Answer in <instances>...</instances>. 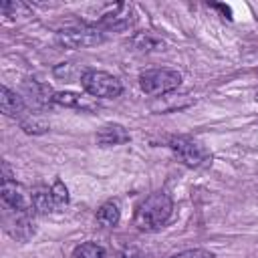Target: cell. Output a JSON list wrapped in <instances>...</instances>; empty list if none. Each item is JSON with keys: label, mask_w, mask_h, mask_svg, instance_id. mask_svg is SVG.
<instances>
[{"label": "cell", "mask_w": 258, "mask_h": 258, "mask_svg": "<svg viewBox=\"0 0 258 258\" xmlns=\"http://www.w3.org/2000/svg\"><path fill=\"white\" fill-rule=\"evenodd\" d=\"M171 212H173L171 198L165 191H155L137 206L133 222L141 232H157L167 224Z\"/></svg>", "instance_id": "obj_1"}, {"label": "cell", "mask_w": 258, "mask_h": 258, "mask_svg": "<svg viewBox=\"0 0 258 258\" xmlns=\"http://www.w3.org/2000/svg\"><path fill=\"white\" fill-rule=\"evenodd\" d=\"M169 149L177 157V161H181L187 167L200 169V167H206V165L212 163L210 149L204 143H200L198 139H194V137L175 135V137L169 139Z\"/></svg>", "instance_id": "obj_2"}, {"label": "cell", "mask_w": 258, "mask_h": 258, "mask_svg": "<svg viewBox=\"0 0 258 258\" xmlns=\"http://www.w3.org/2000/svg\"><path fill=\"white\" fill-rule=\"evenodd\" d=\"M105 30H101L97 24H77V26H67L56 32V44L69 50L77 48H89L97 46L105 40Z\"/></svg>", "instance_id": "obj_3"}, {"label": "cell", "mask_w": 258, "mask_h": 258, "mask_svg": "<svg viewBox=\"0 0 258 258\" xmlns=\"http://www.w3.org/2000/svg\"><path fill=\"white\" fill-rule=\"evenodd\" d=\"M181 75L173 69H145L139 73V87L149 97H159L171 93L179 87Z\"/></svg>", "instance_id": "obj_4"}, {"label": "cell", "mask_w": 258, "mask_h": 258, "mask_svg": "<svg viewBox=\"0 0 258 258\" xmlns=\"http://www.w3.org/2000/svg\"><path fill=\"white\" fill-rule=\"evenodd\" d=\"M81 87L97 99H115L121 95L123 85L117 77L105 73V71H95V69H87L83 79H81Z\"/></svg>", "instance_id": "obj_5"}, {"label": "cell", "mask_w": 258, "mask_h": 258, "mask_svg": "<svg viewBox=\"0 0 258 258\" xmlns=\"http://www.w3.org/2000/svg\"><path fill=\"white\" fill-rule=\"evenodd\" d=\"M133 20H135L133 8H131L129 4L119 2V4H109V6H105V10L99 14V18H97L95 24H97L101 30L109 32V30H125V28H129V26L133 24Z\"/></svg>", "instance_id": "obj_6"}, {"label": "cell", "mask_w": 258, "mask_h": 258, "mask_svg": "<svg viewBox=\"0 0 258 258\" xmlns=\"http://www.w3.org/2000/svg\"><path fill=\"white\" fill-rule=\"evenodd\" d=\"M32 214L34 212H18V210L4 208V226H6V232L12 238H16V240L26 242L34 234Z\"/></svg>", "instance_id": "obj_7"}, {"label": "cell", "mask_w": 258, "mask_h": 258, "mask_svg": "<svg viewBox=\"0 0 258 258\" xmlns=\"http://www.w3.org/2000/svg\"><path fill=\"white\" fill-rule=\"evenodd\" d=\"M2 204H4V208H10V210L34 212L32 204H30V194H26V189L20 183H16L14 179L2 181Z\"/></svg>", "instance_id": "obj_8"}, {"label": "cell", "mask_w": 258, "mask_h": 258, "mask_svg": "<svg viewBox=\"0 0 258 258\" xmlns=\"http://www.w3.org/2000/svg\"><path fill=\"white\" fill-rule=\"evenodd\" d=\"M131 137H129V131L119 125V123H107L103 125L99 131H97V143L101 147H115V145H123L127 143Z\"/></svg>", "instance_id": "obj_9"}, {"label": "cell", "mask_w": 258, "mask_h": 258, "mask_svg": "<svg viewBox=\"0 0 258 258\" xmlns=\"http://www.w3.org/2000/svg\"><path fill=\"white\" fill-rule=\"evenodd\" d=\"M0 109L6 117H14V119H22L26 115V103L22 101V97L4 85L0 87Z\"/></svg>", "instance_id": "obj_10"}, {"label": "cell", "mask_w": 258, "mask_h": 258, "mask_svg": "<svg viewBox=\"0 0 258 258\" xmlns=\"http://www.w3.org/2000/svg\"><path fill=\"white\" fill-rule=\"evenodd\" d=\"M30 204H32L34 214H50L58 208L56 202H54L52 189L48 185H36L30 191Z\"/></svg>", "instance_id": "obj_11"}, {"label": "cell", "mask_w": 258, "mask_h": 258, "mask_svg": "<svg viewBox=\"0 0 258 258\" xmlns=\"http://www.w3.org/2000/svg\"><path fill=\"white\" fill-rule=\"evenodd\" d=\"M52 103L60 105V107H71V109H91L93 103L89 101V97L77 95V93H69V91H60L52 95Z\"/></svg>", "instance_id": "obj_12"}, {"label": "cell", "mask_w": 258, "mask_h": 258, "mask_svg": "<svg viewBox=\"0 0 258 258\" xmlns=\"http://www.w3.org/2000/svg\"><path fill=\"white\" fill-rule=\"evenodd\" d=\"M119 218H121V210H119V204L117 202H105L99 210H97V222L103 226V228H113L119 224Z\"/></svg>", "instance_id": "obj_13"}, {"label": "cell", "mask_w": 258, "mask_h": 258, "mask_svg": "<svg viewBox=\"0 0 258 258\" xmlns=\"http://www.w3.org/2000/svg\"><path fill=\"white\" fill-rule=\"evenodd\" d=\"M24 89H26V95L36 103V105H46L52 101V91L50 87H46L44 83H38V81H26L24 83Z\"/></svg>", "instance_id": "obj_14"}, {"label": "cell", "mask_w": 258, "mask_h": 258, "mask_svg": "<svg viewBox=\"0 0 258 258\" xmlns=\"http://www.w3.org/2000/svg\"><path fill=\"white\" fill-rule=\"evenodd\" d=\"M73 258H115V256L97 242H85L73 250Z\"/></svg>", "instance_id": "obj_15"}, {"label": "cell", "mask_w": 258, "mask_h": 258, "mask_svg": "<svg viewBox=\"0 0 258 258\" xmlns=\"http://www.w3.org/2000/svg\"><path fill=\"white\" fill-rule=\"evenodd\" d=\"M52 73H54L56 79H60V81H64V83H73L75 79H79V83H81V79H83V75H85V71L79 69V67L73 64V62H62V64H58Z\"/></svg>", "instance_id": "obj_16"}, {"label": "cell", "mask_w": 258, "mask_h": 258, "mask_svg": "<svg viewBox=\"0 0 258 258\" xmlns=\"http://www.w3.org/2000/svg\"><path fill=\"white\" fill-rule=\"evenodd\" d=\"M20 125H22V129H24L26 133H44V131L48 129V125H46L40 117H36L34 113H26V115L20 119Z\"/></svg>", "instance_id": "obj_17"}, {"label": "cell", "mask_w": 258, "mask_h": 258, "mask_svg": "<svg viewBox=\"0 0 258 258\" xmlns=\"http://www.w3.org/2000/svg\"><path fill=\"white\" fill-rule=\"evenodd\" d=\"M0 12H2V16L6 20H14L16 16H20V12L22 14H28V8L22 2H2Z\"/></svg>", "instance_id": "obj_18"}, {"label": "cell", "mask_w": 258, "mask_h": 258, "mask_svg": "<svg viewBox=\"0 0 258 258\" xmlns=\"http://www.w3.org/2000/svg\"><path fill=\"white\" fill-rule=\"evenodd\" d=\"M133 44H135V48H139V50H159V48L163 46V42L151 38L149 34H139V36H135Z\"/></svg>", "instance_id": "obj_19"}, {"label": "cell", "mask_w": 258, "mask_h": 258, "mask_svg": "<svg viewBox=\"0 0 258 258\" xmlns=\"http://www.w3.org/2000/svg\"><path fill=\"white\" fill-rule=\"evenodd\" d=\"M50 189H52V196H54L56 206H58V208H60V206H67V202H69V189H67V185H64L60 179H56V181L50 185Z\"/></svg>", "instance_id": "obj_20"}, {"label": "cell", "mask_w": 258, "mask_h": 258, "mask_svg": "<svg viewBox=\"0 0 258 258\" xmlns=\"http://www.w3.org/2000/svg\"><path fill=\"white\" fill-rule=\"evenodd\" d=\"M169 258H214L212 252L204 250V248H191V250H183V252H177Z\"/></svg>", "instance_id": "obj_21"}, {"label": "cell", "mask_w": 258, "mask_h": 258, "mask_svg": "<svg viewBox=\"0 0 258 258\" xmlns=\"http://www.w3.org/2000/svg\"><path fill=\"white\" fill-rule=\"evenodd\" d=\"M256 101H258V93H256Z\"/></svg>", "instance_id": "obj_22"}]
</instances>
